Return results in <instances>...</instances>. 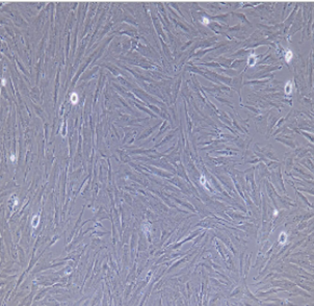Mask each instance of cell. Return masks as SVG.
<instances>
[{"label":"cell","mask_w":314,"mask_h":306,"mask_svg":"<svg viewBox=\"0 0 314 306\" xmlns=\"http://www.w3.org/2000/svg\"><path fill=\"white\" fill-rule=\"evenodd\" d=\"M202 23H203L204 25H208V24L210 23V21H209V19H208V18L204 17V18H203V21H202Z\"/></svg>","instance_id":"obj_7"},{"label":"cell","mask_w":314,"mask_h":306,"mask_svg":"<svg viewBox=\"0 0 314 306\" xmlns=\"http://www.w3.org/2000/svg\"><path fill=\"white\" fill-rule=\"evenodd\" d=\"M201 183L202 184H205V178H204V176L201 177Z\"/></svg>","instance_id":"obj_8"},{"label":"cell","mask_w":314,"mask_h":306,"mask_svg":"<svg viewBox=\"0 0 314 306\" xmlns=\"http://www.w3.org/2000/svg\"><path fill=\"white\" fill-rule=\"evenodd\" d=\"M291 88H292V85H291V82L290 81H288L286 85H285V92H286L287 95H289V94L291 93Z\"/></svg>","instance_id":"obj_6"},{"label":"cell","mask_w":314,"mask_h":306,"mask_svg":"<svg viewBox=\"0 0 314 306\" xmlns=\"http://www.w3.org/2000/svg\"><path fill=\"white\" fill-rule=\"evenodd\" d=\"M71 102H72L73 104H76L77 102H78V95H77V93H72L71 94Z\"/></svg>","instance_id":"obj_5"},{"label":"cell","mask_w":314,"mask_h":306,"mask_svg":"<svg viewBox=\"0 0 314 306\" xmlns=\"http://www.w3.org/2000/svg\"><path fill=\"white\" fill-rule=\"evenodd\" d=\"M248 62H249L250 67H253V66L255 65V62H256V55L254 53L251 54V55L249 56V58H248Z\"/></svg>","instance_id":"obj_2"},{"label":"cell","mask_w":314,"mask_h":306,"mask_svg":"<svg viewBox=\"0 0 314 306\" xmlns=\"http://www.w3.org/2000/svg\"><path fill=\"white\" fill-rule=\"evenodd\" d=\"M2 84H3V85L5 84V79H2Z\"/></svg>","instance_id":"obj_11"},{"label":"cell","mask_w":314,"mask_h":306,"mask_svg":"<svg viewBox=\"0 0 314 306\" xmlns=\"http://www.w3.org/2000/svg\"><path fill=\"white\" fill-rule=\"evenodd\" d=\"M15 204H16V205H18V199H17V198L15 199Z\"/></svg>","instance_id":"obj_10"},{"label":"cell","mask_w":314,"mask_h":306,"mask_svg":"<svg viewBox=\"0 0 314 306\" xmlns=\"http://www.w3.org/2000/svg\"><path fill=\"white\" fill-rule=\"evenodd\" d=\"M291 58H292V51L288 49V50H286V53H285V59H286L287 62H289L291 61Z\"/></svg>","instance_id":"obj_4"},{"label":"cell","mask_w":314,"mask_h":306,"mask_svg":"<svg viewBox=\"0 0 314 306\" xmlns=\"http://www.w3.org/2000/svg\"><path fill=\"white\" fill-rule=\"evenodd\" d=\"M287 241V235H286V233L285 232H281L280 233V237H279V242H280V244L281 245H284L285 243H286Z\"/></svg>","instance_id":"obj_3"},{"label":"cell","mask_w":314,"mask_h":306,"mask_svg":"<svg viewBox=\"0 0 314 306\" xmlns=\"http://www.w3.org/2000/svg\"><path fill=\"white\" fill-rule=\"evenodd\" d=\"M10 161H15V155H14V154H13V155H10Z\"/></svg>","instance_id":"obj_9"},{"label":"cell","mask_w":314,"mask_h":306,"mask_svg":"<svg viewBox=\"0 0 314 306\" xmlns=\"http://www.w3.org/2000/svg\"><path fill=\"white\" fill-rule=\"evenodd\" d=\"M39 223H40V214L38 213V214H35V216L32 218V222H31V226H32V228H36V227H38Z\"/></svg>","instance_id":"obj_1"}]
</instances>
